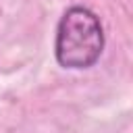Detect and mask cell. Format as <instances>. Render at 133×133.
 Listing matches in <instances>:
<instances>
[{
	"instance_id": "6da1fadb",
	"label": "cell",
	"mask_w": 133,
	"mask_h": 133,
	"mask_svg": "<svg viewBox=\"0 0 133 133\" xmlns=\"http://www.w3.org/2000/svg\"><path fill=\"white\" fill-rule=\"evenodd\" d=\"M104 50V29L100 19L85 6H71L56 29L54 54L64 69H89Z\"/></svg>"
}]
</instances>
